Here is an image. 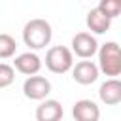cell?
Masks as SVG:
<instances>
[{"label":"cell","mask_w":121,"mask_h":121,"mask_svg":"<svg viewBox=\"0 0 121 121\" xmlns=\"http://www.w3.org/2000/svg\"><path fill=\"white\" fill-rule=\"evenodd\" d=\"M53 38V28L45 19H30L23 28V42L30 49H43Z\"/></svg>","instance_id":"1"},{"label":"cell","mask_w":121,"mask_h":121,"mask_svg":"<svg viewBox=\"0 0 121 121\" xmlns=\"http://www.w3.org/2000/svg\"><path fill=\"white\" fill-rule=\"evenodd\" d=\"M98 70L110 78L121 76V45L106 42L98 47Z\"/></svg>","instance_id":"2"},{"label":"cell","mask_w":121,"mask_h":121,"mask_svg":"<svg viewBox=\"0 0 121 121\" xmlns=\"http://www.w3.org/2000/svg\"><path fill=\"white\" fill-rule=\"evenodd\" d=\"M85 23H87V28H89L93 34H104V32H108L110 26H112V19H110L106 13H102L98 8H93V9L87 13Z\"/></svg>","instance_id":"11"},{"label":"cell","mask_w":121,"mask_h":121,"mask_svg":"<svg viewBox=\"0 0 121 121\" xmlns=\"http://www.w3.org/2000/svg\"><path fill=\"white\" fill-rule=\"evenodd\" d=\"M119 4H121V0H119Z\"/></svg>","instance_id":"15"},{"label":"cell","mask_w":121,"mask_h":121,"mask_svg":"<svg viewBox=\"0 0 121 121\" xmlns=\"http://www.w3.org/2000/svg\"><path fill=\"white\" fill-rule=\"evenodd\" d=\"M13 79H15V68L6 62H0V89L11 85Z\"/></svg>","instance_id":"14"},{"label":"cell","mask_w":121,"mask_h":121,"mask_svg":"<svg viewBox=\"0 0 121 121\" xmlns=\"http://www.w3.org/2000/svg\"><path fill=\"white\" fill-rule=\"evenodd\" d=\"M23 93L26 98L30 100H43L49 93H51V81L43 76H38V74H32L25 79L23 83Z\"/></svg>","instance_id":"4"},{"label":"cell","mask_w":121,"mask_h":121,"mask_svg":"<svg viewBox=\"0 0 121 121\" xmlns=\"http://www.w3.org/2000/svg\"><path fill=\"white\" fill-rule=\"evenodd\" d=\"M98 51V42L91 32H78L72 38V53L79 59H91Z\"/></svg>","instance_id":"5"},{"label":"cell","mask_w":121,"mask_h":121,"mask_svg":"<svg viewBox=\"0 0 121 121\" xmlns=\"http://www.w3.org/2000/svg\"><path fill=\"white\" fill-rule=\"evenodd\" d=\"M98 98L106 104V106H115L121 102V79L117 78H110L106 79L100 89H98Z\"/></svg>","instance_id":"7"},{"label":"cell","mask_w":121,"mask_h":121,"mask_svg":"<svg viewBox=\"0 0 121 121\" xmlns=\"http://www.w3.org/2000/svg\"><path fill=\"white\" fill-rule=\"evenodd\" d=\"M72 115H74L76 121H98L100 119V110L93 100L81 98V100H78L74 104Z\"/></svg>","instance_id":"9"},{"label":"cell","mask_w":121,"mask_h":121,"mask_svg":"<svg viewBox=\"0 0 121 121\" xmlns=\"http://www.w3.org/2000/svg\"><path fill=\"white\" fill-rule=\"evenodd\" d=\"M17 43L9 34H0V59H9L15 55Z\"/></svg>","instance_id":"12"},{"label":"cell","mask_w":121,"mask_h":121,"mask_svg":"<svg viewBox=\"0 0 121 121\" xmlns=\"http://www.w3.org/2000/svg\"><path fill=\"white\" fill-rule=\"evenodd\" d=\"M13 68L25 76H32V74H38L40 68H42V59L32 53V51H26V53H21L19 57H15L13 60Z\"/></svg>","instance_id":"8"},{"label":"cell","mask_w":121,"mask_h":121,"mask_svg":"<svg viewBox=\"0 0 121 121\" xmlns=\"http://www.w3.org/2000/svg\"><path fill=\"white\" fill-rule=\"evenodd\" d=\"M45 66L53 74H66L74 66V53L64 45H53L45 53Z\"/></svg>","instance_id":"3"},{"label":"cell","mask_w":121,"mask_h":121,"mask_svg":"<svg viewBox=\"0 0 121 121\" xmlns=\"http://www.w3.org/2000/svg\"><path fill=\"white\" fill-rule=\"evenodd\" d=\"M96 8L102 13H106L110 19H115L117 15H121V4H119V0H100Z\"/></svg>","instance_id":"13"},{"label":"cell","mask_w":121,"mask_h":121,"mask_svg":"<svg viewBox=\"0 0 121 121\" xmlns=\"http://www.w3.org/2000/svg\"><path fill=\"white\" fill-rule=\"evenodd\" d=\"M98 64H95L93 60H79L78 64L72 66V78L74 81H78L79 85H91L98 79Z\"/></svg>","instance_id":"6"},{"label":"cell","mask_w":121,"mask_h":121,"mask_svg":"<svg viewBox=\"0 0 121 121\" xmlns=\"http://www.w3.org/2000/svg\"><path fill=\"white\" fill-rule=\"evenodd\" d=\"M64 110H62V104L59 100H53V98H43V102L36 108V119L38 121H59L62 117Z\"/></svg>","instance_id":"10"}]
</instances>
